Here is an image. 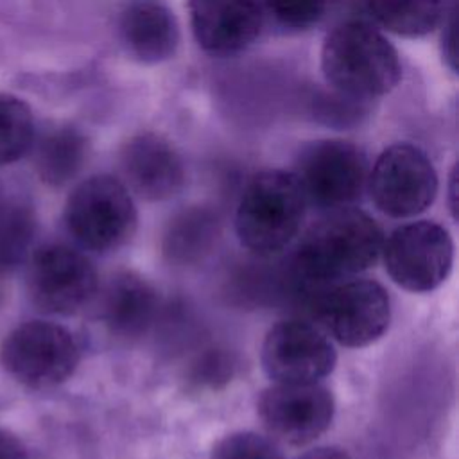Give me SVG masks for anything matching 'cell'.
Here are the masks:
<instances>
[{"label":"cell","instance_id":"6da1fadb","mask_svg":"<svg viewBox=\"0 0 459 459\" xmlns=\"http://www.w3.org/2000/svg\"><path fill=\"white\" fill-rule=\"evenodd\" d=\"M378 222L355 206L323 212L299 237L290 255V276L305 290L353 278L380 256Z\"/></svg>","mask_w":459,"mask_h":459},{"label":"cell","instance_id":"7a4b0ae2","mask_svg":"<svg viewBox=\"0 0 459 459\" xmlns=\"http://www.w3.org/2000/svg\"><path fill=\"white\" fill-rule=\"evenodd\" d=\"M321 72L326 84L357 100H375L402 79V61L393 43L364 20H344L323 39Z\"/></svg>","mask_w":459,"mask_h":459},{"label":"cell","instance_id":"3957f363","mask_svg":"<svg viewBox=\"0 0 459 459\" xmlns=\"http://www.w3.org/2000/svg\"><path fill=\"white\" fill-rule=\"evenodd\" d=\"M307 208L292 172L260 170L240 194L235 212L237 237L246 249L258 256L276 255L298 237Z\"/></svg>","mask_w":459,"mask_h":459},{"label":"cell","instance_id":"277c9868","mask_svg":"<svg viewBox=\"0 0 459 459\" xmlns=\"http://www.w3.org/2000/svg\"><path fill=\"white\" fill-rule=\"evenodd\" d=\"M307 292L314 325L346 348L369 346L389 328L391 299L375 280L346 278Z\"/></svg>","mask_w":459,"mask_h":459},{"label":"cell","instance_id":"5b68a950","mask_svg":"<svg viewBox=\"0 0 459 459\" xmlns=\"http://www.w3.org/2000/svg\"><path fill=\"white\" fill-rule=\"evenodd\" d=\"M65 226L86 251L111 253L124 247L138 226V212L127 186L113 176L81 181L66 199Z\"/></svg>","mask_w":459,"mask_h":459},{"label":"cell","instance_id":"8992f818","mask_svg":"<svg viewBox=\"0 0 459 459\" xmlns=\"http://www.w3.org/2000/svg\"><path fill=\"white\" fill-rule=\"evenodd\" d=\"M81 348L74 333L52 321H25L2 341L0 362L20 384L48 389L66 382L77 369Z\"/></svg>","mask_w":459,"mask_h":459},{"label":"cell","instance_id":"52a82bcc","mask_svg":"<svg viewBox=\"0 0 459 459\" xmlns=\"http://www.w3.org/2000/svg\"><path fill=\"white\" fill-rule=\"evenodd\" d=\"M308 206L333 210L353 206L360 199L369 174L366 152L339 138L316 140L305 145L290 170Z\"/></svg>","mask_w":459,"mask_h":459},{"label":"cell","instance_id":"ba28073f","mask_svg":"<svg viewBox=\"0 0 459 459\" xmlns=\"http://www.w3.org/2000/svg\"><path fill=\"white\" fill-rule=\"evenodd\" d=\"M385 273L409 292H430L450 274L454 240L434 221H414L394 228L382 244Z\"/></svg>","mask_w":459,"mask_h":459},{"label":"cell","instance_id":"9c48e42d","mask_svg":"<svg viewBox=\"0 0 459 459\" xmlns=\"http://www.w3.org/2000/svg\"><path fill=\"white\" fill-rule=\"evenodd\" d=\"M373 204L393 219L425 212L437 194V174L420 147L400 142L385 147L368 174Z\"/></svg>","mask_w":459,"mask_h":459},{"label":"cell","instance_id":"30bf717a","mask_svg":"<svg viewBox=\"0 0 459 459\" xmlns=\"http://www.w3.org/2000/svg\"><path fill=\"white\" fill-rule=\"evenodd\" d=\"M27 292L38 310L72 316L97 296L99 274L82 251L65 244H47L30 255Z\"/></svg>","mask_w":459,"mask_h":459},{"label":"cell","instance_id":"8fae6325","mask_svg":"<svg viewBox=\"0 0 459 459\" xmlns=\"http://www.w3.org/2000/svg\"><path fill=\"white\" fill-rule=\"evenodd\" d=\"M256 412L271 437L289 446H305L332 425L335 400L319 382H274L260 393Z\"/></svg>","mask_w":459,"mask_h":459},{"label":"cell","instance_id":"7c38bea8","mask_svg":"<svg viewBox=\"0 0 459 459\" xmlns=\"http://www.w3.org/2000/svg\"><path fill=\"white\" fill-rule=\"evenodd\" d=\"M260 360L265 375L281 384H308L328 377L337 362L330 337L314 323L285 319L269 328Z\"/></svg>","mask_w":459,"mask_h":459},{"label":"cell","instance_id":"4fadbf2b","mask_svg":"<svg viewBox=\"0 0 459 459\" xmlns=\"http://www.w3.org/2000/svg\"><path fill=\"white\" fill-rule=\"evenodd\" d=\"M190 29L210 56H233L262 34L265 16L258 0H186Z\"/></svg>","mask_w":459,"mask_h":459},{"label":"cell","instance_id":"5bb4252c","mask_svg":"<svg viewBox=\"0 0 459 459\" xmlns=\"http://www.w3.org/2000/svg\"><path fill=\"white\" fill-rule=\"evenodd\" d=\"M122 183L145 201L174 197L185 185V165L176 147L160 134L140 133L120 151Z\"/></svg>","mask_w":459,"mask_h":459},{"label":"cell","instance_id":"9a60e30c","mask_svg":"<svg viewBox=\"0 0 459 459\" xmlns=\"http://www.w3.org/2000/svg\"><path fill=\"white\" fill-rule=\"evenodd\" d=\"M97 294H100V319L117 337H142L158 316L156 289L134 271L115 273Z\"/></svg>","mask_w":459,"mask_h":459},{"label":"cell","instance_id":"2e32d148","mask_svg":"<svg viewBox=\"0 0 459 459\" xmlns=\"http://www.w3.org/2000/svg\"><path fill=\"white\" fill-rule=\"evenodd\" d=\"M118 34L127 54L143 65L169 61L181 39L174 13L156 0L129 4L120 14Z\"/></svg>","mask_w":459,"mask_h":459},{"label":"cell","instance_id":"e0dca14e","mask_svg":"<svg viewBox=\"0 0 459 459\" xmlns=\"http://www.w3.org/2000/svg\"><path fill=\"white\" fill-rule=\"evenodd\" d=\"M219 235L217 213L204 206H190L170 219L163 233L161 251L174 265H194L212 253Z\"/></svg>","mask_w":459,"mask_h":459},{"label":"cell","instance_id":"ac0fdd59","mask_svg":"<svg viewBox=\"0 0 459 459\" xmlns=\"http://www.w3.org/2000/svg\"><path fill=\"white\" fill-rule=\"evenodd\" d=\"M88 156V140L74 127H56L36 142V172L50 186L74 179Z\"/></svg>","mask_w":459,"mask_h":459},{"label":"cell","instance_id":"d6986e66","mask_svg":"<svg viewBox=\"0 0 459 459\" xmlns=\"http://www.w3.org/2000/svg\"><path fill=\"white\" fill-rule=\"evenodd\" d=\"M446 0H366L371 18L385 30L420 38L432 32L445 16Z\"/></svg>","mask_w":459,"mask_h":459},{"label":"cell","instance_id":"ffe728a7","mask_svg":"<svg viewBox=\"0 0 459 459\" xmlns=\"http://www.w3.org/2000/svg\"><path fill=\"white\" fill-rule=\"evenodd\" d=\"M36 235V215L22 201L0 203V274L22 265Z\"/></svg>","mask_w":459,"mask_h":459},{"label":"cell","instance_id":"44dd1931","mask_svg":"<svg viewBox=\"0 0 459 459\" xmlns=\"http://www.w3.org/2000/svg\"><path fill=\"white\" fill-rule=\"evenodd\" d=\"M34 117L29 104L0 91V167L23 158L34 145Z\"/></svg>","mask_w":459,"mask_h":459},{"label":"cell","instance_id":"7402d4cb","mask_svg":"<svg viewBox=\"0 0 459 459\" xmlns=\"http://www.w3.org/2000/svg\"><path fill=\"white\" fill-rule=\"evenodd\" d=\"M265 20L285 30H308L326 13L328 0H258Z\"/></svg>","mask_w":459,"mask_h":459},{"label":"cell","instance_id":"603a6c76","mask_svg":"<svg viewBox=\"0 0 459 459\" xmlns=\"http://www.w3.org/2000/svg\"><path fill=\"white\" fill-rule=\"evenodd\" d=\"M210 459H285L280 448L269 439L251 430L231 432L221 437Z\"/></svg>","mask_w":459,"mask_h":459},{"label":"cell","instance_id":"cb8c5ba5","mask_svg":"<svg viewBox=\"0 0 459 459\" xmlns=\"http://www.w3.org/2000/svg\"><path fill=\"white\" fill-rule=\"evenodd\" d=\"M235 364L231 355L224 350H206L195 359L190 369V382L197 387L217 389L219 385L230 382Z\"/></svg>","mask_w":459,"mask_h":459},{"label":"cell","instance_id":"d4e9b609","mask_svg":"<svg viewBox=\"0 0 459 459\" xmlns=\"http://www.w3.org/2000/svg\"><path fill=\"white\" fill-rule=\"evenodd\" d=\"M0 459H29L25 445L9 430L0 429Z\"/></svg>","mask_w":459,"mask_h":459},{"label":"cell","instance_id":"484cf974","mask_svg":"<svg viewBox=\"0 0 459 459\" xmlns=\"http://www.w3.org/2000/svg\"><path fill=\"white\" fill-rule=\"evenodd\" d=\"M296 459H351V457L344 448L335 445H326V446L310 448L305 454L298 455Z\"/></svg>","mask_w":459,"mask_h":459},{"label":"cell","instance_id":"4316f807","mask_svg":"<svg viewBox=\"0 0 459 459\" xmlns=\"http://www.w3.org/2000/svg\"><path fill=\"white\" fill-rule=\"evenodd\" d=\"M455 186H457V174H455V169H452V174H450V183H448V197H450V210L455 217V212H457V204H455Z\"/></svg>","mask_w":459,"mask_h":459}]
</instances>
